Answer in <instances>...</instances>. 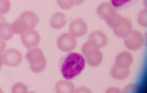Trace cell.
<instances>
[{
	"label": "cell",
	"mask_w": 147,
	"mask_h": 93,
	"mask_svg": "<svg viewBox=\"0 0 147 93\" xmlns=\"http://www.w3.org/2000/svg\"><path fill=\"white\" fill-rule=\"evenodd\" d=\"M143 3H144V5H146V0H143Z\"/></svg>",
	"instance_id": "obj_31"
},
{
	"label": "cell",
	"mask_w": 147,
	"mask_h": 93,
	"mask_svg": "<svg viewBox=\"0 0 147 93\" xmlns=\"http://www.w3.org/2000/svg\"><path fill=\"white\" fill-rule=\"evenodd\" d=\"M75 89L76 87L74 85V83L71 82L68 80H60L55 85V90L58 93H74L75 92Z\"/></svg>",
	"instance_id": "obj_16"
},
{
	"label": "cell",
	"mask_w": 147,
	"mask_h": 93,
	"mask_svg": "<svg viewBox=\"0 0 147 93\" xmlns=\"http://www.w3.org/2000/svg\"><path fill=\"white\" fill-rule=\"evenodd\" d=\"M11 8V2L10 0H1L0 2V14L4 15V14L8 13Z\"/></svg>",
	"instance_id": "obj_23"
},
{
	"label": "cell",
	"mask_w": 147,
	"mask_h": 93,
	"mask_svg": "<svg viewBox=\"0 0 147 93\" xmlns=\"http://www.w3.org/2000/svg\"><path fill=\"white\" fill-rule=\"evenodd\" d=\"M74 2H75V5H82L84 0H74Z\"/></svg>",
	"instance_id": "obj_29"
},
{
	"label": "cell",
	"mask_w": 147,
	"mask_h": 93,
	"mask_svg": "<svg viewBox=\"0 0 147 93\" xmlns=\"http://www.w3.org/2000/svg\"><path fill=\"white\" fill-rule=\"evenodd\" d=\"M137 22L141 27H146L147 25V10L143 9L142 11L139 12L138 16H137Z\"/></svg>",
	"instance_id": "obj_21"
},
{
	"label": "cell",
	"mask_w": 147,
	"mask_h": 93,
	"mask_svg": "<svg viewBox=\"0 0 147 93\" xmlns=\"http://www.w3.org/2000/svg\"><path fill=\"white\" fill-rule=\"evenodd\" d=\"M75 92L76 93H80V92H88V93H90L91 90L88 89V88H86V87H80V88H79V89H75Z\"/></svg>",
	"instance_id": "obj_26"
},
{
	"label": "cell",
	"mask_w": 147,
	"mask_h": 93,
	"mask_svg": "<svg viewBox=\"0 0 147 93\" xmlns=\"http://www.w3.org/2000/svg\"><path fill=\"white\" fill-rule=\"evenodd\" d=\"M11 91L13 93H27L28 92V87L25 83L17 82L16 84L13 85Z\"/></svg>",
	"instance_id": "obj_20"
},
{
	"label": "cell",
	"mask_w": 147,
	"mask_h": 93,
	"mask_svg": "<svg viewBox=\"0 0 147 93\" xmlns=\"http://www.w3.org/2000/svg\"><path fill=\"white\" fill-rule=\"evenodd\" d=\"M132 30H134V28H132L131 20L129 18H125L124 17V20L122 21V23L118 27L113 28V32L116 36L121 37V38H125L132 32Z\"/></svg>",
	"instance_id": "obj_9"
},
{
	"label": "cell",
	"mask_w": 147,
	"mask_h": 93,
	"mask_svg": "<svg viewBox=\"0 0 147 93\" xmlns=\"http://www.w3.org/2000/svg\"><path fill=\"white\" fill-rule=\"evenodd\" d=\"M6 23V19H5V17H3V15L2 14H0V27H1L3 24H5Z\"/></svg>",
	"instance_id": "obj_28"
},
{
	"label": "cell",
	"mask_w": 147,
	"mask_h": 93,
	"mask_svg": "<svg viewBox=\"0 0 147 93\" xmlns=\"http://www.w3.org/2000/svg\"><path fill=\"white\" fill-rule=\"evenodd\" d=\"M2 91H3V90H2L1 88H0V92H2Z\"/></svg>",
	"instance_id": "obj_32"
},
{
	"label": "cell",
	"mask_w": 147,
	"mask_h": 93,
	"mask_svg": "<svg viewBox=\"0 0 147 93\" xmlns=\"http://www.w3.org/2000/svg\"><path fill=\"white\" fill-rule=\"evenodd\" d=\"M122 90H120L118 87H111V88H109V89L106 90V92L107 93H112V92H116V93H118V92H121Z\"/></svg>",
	"instance_id": "obj_27"
},
{
	"label": "cell",
	"mask_w": 147,
	"mask_h": 93,
	"mask_svg": "<svg viewBox=\"0 0 147 93\" xmlns=\"http://www.w3.org/2000/svg\"><path fill=\"white\" fill-rule=\"evenodd\" d=\"M6 48V41L0 37V54L3 53Z\"/></svg>",
	"instance_id": "obj_25"
},
{
	"label": "cell",
	"mask_w": 147,
	"mask_h": 93,
	"mask_svg": "<svg viewBox=\"0 0 147 93\" xmlns=\"http://www.w3.org/2000/svg\"><path fill=\"white\" fill-rule=\"evenodd\" d=\"M3 65H4V63H3V59H2V55L0 54V71H1V68Z\"/></svg>",
	"instance_id": "obj_30"
},
{
	"label": "cell",
	"mask_w": 147,
	"mask_h": 93,
	"mask_svg": "<svg viewBox=\"0 0 147 93\" xmlns=\"http://www.w3.org/2000/svg\"><path fill=\"white\" fill-rule=\"evenodd\" d=\"M3 63L9 67H17L22 63L23 55L17 49H8L3 52L2 55Z\"/></svg>",
	"instance_id": "obj_7"
},
{
	"label": "cell",
	"mask_w": 147,
	"mask_h": 93,
	"mask_svg": "<svg viewBox=\"0 0 147 93\" xmlns=\"http://www.w3.org/2000/svg\"><path fill=\"white\" fill-rule=\"evenodd\" d=\"M144 44L143 34L136 30H132V32L125 37V45L130 51H136L140 49Z\"/></svg>",
	"instance_id": "obj_4"
},
{
	"label": "cell",
	"mask_w": 147,
	"mask_h": 93,
	"mask_svg": "<svg viewBox=\"0 0 147 93\" xmlns=\"http://www.w3.org/2000/svg\"><path fill=\"white\" fill-rule=\"evenodd\" d=\"M26 58L28 61L32 71L35 73H39L45 70L47 61L41 49L37 48V47L28 49V51L26 54Z\"/></svg>",
	"instance_id": "obj_2"
},
{
	"label": "cell",
	"mask_w": 147,
	"mask_h": 93,
	"mask_svg": "<svg viewBox=\"0 0 147 93\" xmlns=\"http://www.w3.org/2000/svg\"><path fill=\"white\" fill-rule=\"evenodd\" d=\"M67 24V17L65 14L63 13H55L50 19V25L51 27L55 30H60L65 27V25Z\"/></svg>",
	"instance_id": "obj_13"
},
{
	"label": "cell",
	"mask_w": 147,
	"mask_h": 93,
	"mask_svg": "<svg viewBox=\"0 0 147 93\" xmlns=\"http://www.w3.org/2000/svg\"><path fill=\"white\" fill-rule=\"evenodd\" d=\"M22 18L25 20L26 24L28 25V30H34L35 28L37 25H38L39 23V19L38 17H37L34 12H30V11H26L22 13L20 15Z\"/></svg>",
	"instance_id": "obj_14"
},
{
	"label": "cell",
	"mask_w": 147,
	"mask_h": 93,
	"mask_svg": "<svg viewBox=\"0 0 147 93\" xmlns=\"http://www.w3.org/2000/svg\"><path fill=\"white\" fill-rule=\"evenodd\" d=\"M57 3H58L59 7L64 10H69L75 5L74 0H57Z\"/></svg>",
	"instance_id": "obj_22"
},
{
	"label": "cell",
	"mask_w": 147,
	"mask_h": 93,
	"mask_svg": "<svg viewBox=\"0 0 147 93\" xmlns=\"http://www.w3.org/2000/svg\"><path fill=\"white\" fill-rule=\"evenodd\" d=\"M114 13H116V8L112 6L111 3H108V2H103L97 8V15H98L99 18L104 21L110 18Z\"/></svg>",
	"instance_id": "obj_10"
},
{
	"label": "cell",
	"mask_w": 147,
	"mask_h": 93,
	"mask_svg": "<svg viewBox=\"0 0 147 93\" xmlns=\"http://www.w3.org/2000/svg\"><path fill=\"white\" fill-rule=\"evenodd\" d=\"M70 33L75 37L84 36L87 32V24L82 18H77L71 22L69 26Z\"/></svg>",
	"instance_id": "obj_8"
},
{
	"label": "cell",
	"mask_w": 147,
	"mask_h": 93,
	"mask_svg": "<svg viewBox=\"0 0 147 93\" xmlns=\"http://www.w3.org/2000/svg\"><path fill=\"white\" fill-rule=\"evenodd\" d=\"M0 2H1V0H0Z\"/></svg>",
	"instance_id": "obj_33"
},
{
	"label": "cell",
	"mask_w": 147,
	"mask_h": 93,
	"mask_svg": "<svg viewBox=\"0 0 147 93\" xmlns=\"http://www.w3.org/2000/svg\"><path fill=\"white\" fill-rule=\"evenodd\" d=\"M21 41L26 48H34L36 47L40 42V35L38 32L34 30H28L21 35Z\"/></svg>",
	"instance_id": "obj_6"
},
{
	"label": "cell",
	"mask_w": 147,
	"mask_h": 93,
	"mask_svg": "<svg viewBox=\"0 0 147 93\" xmlns=\"http://www.w3.org/2000/svg\"><path fill=\"white\" fill-rule=\"evenodd\" d=\"M82 51L85 62L90 67H98L103 61V54L100 51V48L92 43L90 40L86 41L82 45Z\"/></svg>",
	"instance_id": "obj_3"
},
{
	"label": "cell",
	"mask_w": 147,
	"mask_h": 93,
	"mask_svg": "<svg viewBox=\"0 0 147 93\" xmlns=\"http://www.w3.org/2000/svg\"><path fill=\"white\" fill-rule=\"evenodd\" d=\"M15 34L13 32V28H12V26L11 24L9 23H5L0 27V37L2 39L6 40H9L13 37V35Z\"/></svg>",
	"instance_id": "obj_18"
},
{
	"label": "cell",
	"mask_w": 147,
	"mask_h": 93,
	"mask_svg": "<svg viewBox=\"0 0 147 93\" xmlns=\"http://www.w3.org/2000/svg\"><path fill=\"white\" fill-rule=\"evenodd\" d=\"M110 1H111L112 6L115 7L116 9H119V8H122V7L129 5L132 0H110Z\"/></svg>",
	"instance_id": "obj_24"
},
{
	"label": "cell",
	"mask_w": 147,
	"mask_h": 93,
	"mask_svg": "<svg viewBox=\"0 0 147 93\" xmlns=\"http://www.w3.org/2000/svg\"><path fill=\"white\" fill-rule=\"evenodd\" d=\"M57 46L62 52H71L77 46V39L70 32L61 34L57 39Z\"/></svg>",
	"instance_id": "obj_5"
},
{
	"label": "cell",
	"mask_w": 147,
	"mask_h": 93,
	"mask_svg": "<svg viewBox=\"0 0 147 93\" xmlns=\"http://www.w3.org/2000/svg\"><path fill=\"white\" fill-rule=\"evenodd\" d=\"M85 59L82 54L71 52L61 60L60 71L63 78L65 80H71L84 70L85 67Z\"/></svg>",
	"instance_id": "obj_1"
},
{
	"label": "cell",
	"mask_w": 147,
	"mask_h": 93,
	"mask_svg": "<svg viewBox=\"0 0 147 93\" xmlns=\"http://www.w3.org/2000/svg\"><path fill=\"white\" fill-rule=\"evenodd\" d=\"M92 43H94L98 48H102L105 47L108 43V36L103 32L100 30H95V32H91L89 35V39Z\"/></svg>",
	"instance_id": "obj_11"
},
{
	"label": "cell",
	"mask_w": 147,
	"mask_h": 93,
	"mask_svg": "<svg viewBox=\"0 0 147 93\" xmlns=\"http://www.w3.org/2000/svg\"><path fill=\"white\" fill-rule=\"evenodd\" d=\"M123 20H124V17L121 15V14L116 12V13H114L110 18H108L107 20H106V23H107L109 28H115L116 27H118V26L122 23Z\"/></svg>",
	"instance_id": "obj_19"
},
{
	"label": "cell",
	"mask_w": 147,
	"mask_h": 93,
	"mask_svg": "<svg viewBox=\"0 0 147 93\" xmlns=\"http://www.w3.org/2000/svg\"><path fill=\"white\" fill-rule=\"evenodd\" d=\"M115 64L122 68H129L134 64V57L129 52H121V53L116 57Z\"/></svg>",
	"instance_id": "obj_12"
},
{
	"label": "cell",
	"mask_w": 147,
	"mask_h": 93,
	"mask_svg": "<svg viewBox=\"0 0 147 93\" xmlns=\"http://www.w3.org/2000/svg\"><path fill=\"white\" fill-rule=\"evenodd\" d=\"M11 26H12V28H13L14 33H16V34L22 35L24 32H26L28 30V25L26 24L25 20H24L21 16L16 19V20L11 24Z\"/></svg>",
	"instance_id": "obj_17"
},
{
	"label": "cell",
	"mask_w": 147,
	"mask_h": 93,
	"mask_svg": "<svg viewBox=\"0 0 147 93\" xmlns=\"http://www.w3.org/2000/svg\"><path fill=\"white\" fill-rule=\"evenodd\" d=\"M129 68H122V67L117 66L116 64L112 67V70H111V77L120 80H125L129 75Z\"/></svg>",
	"instance_id": "obj_15"
}]
</instances>
